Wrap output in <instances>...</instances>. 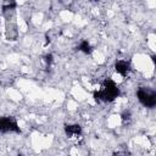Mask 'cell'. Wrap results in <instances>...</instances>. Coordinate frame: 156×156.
I'll return each mask as SVG.
<instances>
[{"instance_id": "6", "label": "cell", "mask_w": 156, "mask_h": 156, "mask_svg": "<svg viewBox=\"0 0 156 156\" xmlns=\"http://www.w3.org/2000/svg\"><path fill=\"white\" fill-rule=\"evenodd\" d=\"M77 50L82 51V52L85 54V55H89V54L93 52V46L90 45V43H89L88 40H82V41L79 43V45L77 46Z\"/></svg>"}, {"instance_id": "3", "label": "cell", "mask_w": 156, "mask_h": 156, "mask_svg": "<svg viewBox=\"0 0 156 156\" xmlns=\"http://www.w3.org/2000/svg\"><path fill=\"white\" fill-rule=\"evenodd\" d=\"M0 133H21V129L12 116H4L0 117Z\"/></svg>"}, {"instance_id": "8", "label": "cell", "mask_w": 156, "mask_h": 156, "mask_svg": "<svg viewBox=\"0 0 156 156\" xmlns=\"http://www.w3.org/2000/svg\"><path fill=\"white\" fill-rule=\"evenodd\" d=\"M16 6H17V4H16V2H10V4H6V5H4V6H2V11H4V12H6V11L15 10V9H16Z\"/></svg>"}, {"instance_id": "5", "label": "cell", "mask_w": 156, "mask_h": 156, "mask_svg": "<svg viewBox=\"0 0 156 156\" xmlns=\"http://www.w3.org/2000/svg\"><path fill=\"white\" fill-rule=\"evenodd\" d=\"M65 133L68 138L78 136L82 134V127L79 124H65Z\"/></svg>"}, {"instance_id": "1", "label": "cell", "mask_w": 156, "mask_h": 156, "mask_svg": "<svg viewBox=\"0 0 156 156\" xmlns=\"http://www.w3.org/2000/svg\"><path fill=\"white\" fill-rule=\"evenodd\" d=\"M121 91L119 88L117 87V84L112 80V79H105L101 89L98 91H94L93 96L95 99V101H102V102H112L115 101L118 96H119Z\"/></svg>"}, {"instance_id": "7", "label": "cell", "mask_w": 156, "mask_h": 156, "mask_svg": "<svg viewBox=\"0 0 156 156\" xmlns=\"http://www.w3.org/2000/svg\"><path fill=\"white\" fill-rule=\"evenodd\" d=\"M44 61H45V63H46V67L50 68L51 65H52V62H54V56H52V54H46V55L44 56Z\"/></svg>"}, {"instance_id": "2", "label": "cell", "mask_w": 156, "mask_h": 156, "mask_svg": "<svg viewBox=\"0 0 156 156\" xmlns=\"http://www.w3.org/2000/svg\"><path fill=\"white\" fill-rule=\"evenodd\" d=\"M136 98H138L139 102L141 105H144L145 107L152 108L156 105V91L150 88L140 87L136 90Z\"/></svg>"}, {"instance_id": "9", "label": "cell", "mask_w": 156, "mask_h": 156, "mask_svg": "<svg viewBox=\"0 0 156 156\" xmlns=\"http://www.w3.org/2000/svg\"><path fill=\"white\" fill-rule=\"evenodd\" d=\"M129 118H130V112H129V111H124V112L122 113V119H123V121H126V119L128 121Z\"/></svg>"}, {"instance_id": "4", "label": "cell", "mask_w": 156, "mask_h": 156, "mask_svg": "<svg viewBox=\"0 0 156 156\" xmlns=\"http://www.w3.org/2000/svg\"><path fill=\"white\" fill-rule=\"evenodd\" d=\"M115 71L122 77H127L128 73L130 72V63L126 60H118L115 63Z\"/></svg>"}]
</instances>
